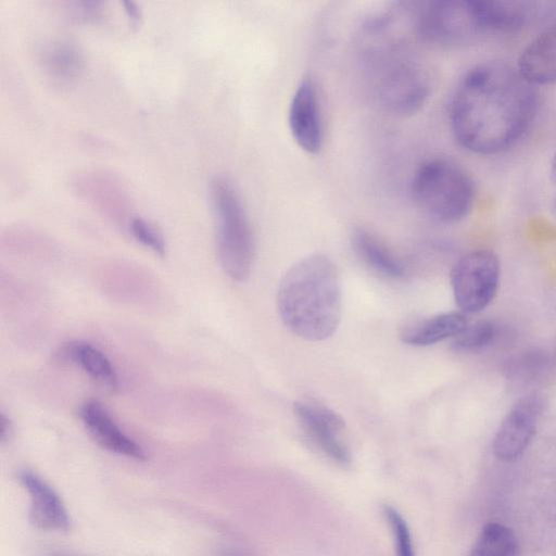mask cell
I'll use <instances>...</instances> for the list:
<instances>
[{"label": "cell", "mask_w": 556, "mask_h": 556, "mask_svg": "<svg viewBox=\"0 0 556 556\" xmlns=\"http://www.w3.org/2000/svg\"><path fill=\"white\" fill-rule=\"evenodd\" d=\"M516 68L534 87L556 83V25L544 29L522 49Z\"/></svg>", "instance_id": "4fadbf2b"}, {"label": "cell", "mask_w": 556, "mask_h": 556, "mask_svg": "<svg viewBox=\"0 0 556 556\" xmlns=\"http://www.w3.org/2000/svg\"><path fill=\"white\" fill-rule=\"evenodd\" d=\"M549 176L556 191V152L551 162Z\"/></svg>", "instance_id": "484cf974"}, {"label": "cell", "mask_w": 556, "mask_h": 556, "mask_svg": "<svg viewBox=\"0 0 556 556\" xmlns=\"http://www.w3.org/2000/svg\"><path fill=\"white\" fill-rule=\"evenodd\" d=\"M468 325L463 312H448L413 321L406 325L401 340L412 346H428L446 339H454Z\"/></svg>", "instance_id": "2e32d148"}, {"label": "cell", "mask_w": 556, "mask_h": 556, "mask_svg": "<svg viewBox=\"0 0 556 556\" xmlns=\"http://www.w3.org/2000/svg\"><path fill=\"white\" fill-rule=\"evenodd\" d=\"M66 359L80 366L93 380L105 389L115 391L118 388V377L106 356L86 342H73L63 349Z\"/></svg>", "instance_id": "d6986e66"}, {"label": "cell", "mask_w": 556, "mask_h": 556, "mask_svg": "<svg viewBox=\"0 0 556 556\" xmlns=\"http://www.w3.org/2000/svg\"><path fill=\"white\" fill-rule=\"evenodd\" d=\"M415 204L431 218L454 224L471 211L476 186L470 174L456 161L434 156L424 161L410 181Z\"/></svg>", "instance_id": "277c9868"}, {"label": "cell", "mask_w": 556, "mask_h": 556, "mask_svg": "<svg viewBox=\"0 0 556 556\" xmlns=\"http://www.w3.org/2000/svg\"><path fill=\"white\" fill-rule=\"evenodd\" d=\"M366 63L375 98L388 112L410 115L431 92V77L417 56L397 40H387L367 51Z\"/></svg>", "instance_id": "3957f363"}, {"label": "cell", "mask_w": 556, "mask_h": 556, "mask_svg": "<svg viewBox=\"0 0 556 556\" xmlns=\"http://www.w3.org/2000/svg\"><path fill=\"white\" fill-rule=\"evenodd\" d=\"M42 64L50 78L55 83L65 85L71 84L80 75L84 60L75 43L60 40L45 48Z\"/></svg>", "instance_id": "ac0fdd59"}, {"label": "cell", "mask_w": 556, "mask_h": 556, "mask_svg": "<svg viewBox=\"0 0 556 556\" xmlns=\"http://www.w3.org/2000/svg\"><path fill=\"white\" fill-rule=\"evenodd\" d=\"M495 327L489 320H478L468 324L452 341V348L457 352H479L488 348L495 338Z\"/></svg>", "instance_id": "44dd1931"}, {"label": "cell", "mask_w": 556, "mask_h": 556, "mask_svg": "<svg viewBox=\"0 0 556 556\" xmlns=\"http://www.w3.org/2000/svg\"><path fill=\"white\" fill-rule=\"evenodd\" d=\"M124 4L126 5V10H127L129 16L134 20H138L139 11H138L136 4L132 2H125Z\"/></svg>", "instance_id": "d4e9b609"}, {"label": "cell", "mask_w": 556, "mask_h": 556, "mask_svg": "<svg viewBox=\"0 0 556 556\" xmlns=\"http://www.w3.org/2000/svg\"><path fill=\"white\" fill-rule=\"evenodd\" d=\"M77 193L89 204L105 212L124 214L130 204L122 182L104 170H86L73 181Z\"/></svg>", "instance_id": "5bb4252c"}, {"label": "cell", "mask_w": 556, "mask_h": 556, "mask_svg": "<svg viewBox=\"0 0 556 556\" xmlns=\"http://www.w3.org/2000/svg\"><path fill=\"white\" fill-rule=\"evenodd\" d=\"M211 200L220 265L231 279L243 281L254 260L253 232L244 204L232 181L224 176L212 180Z\"/></svg>", "instance_id": "5b68a950"}, {"label": "cell", "mask_w": 556, "mask_h": 556, "mask_svg": "<svg viewBox=\"0 0 556 556\" xmlns=\"http://www.w3.org/2000/svg\"><path fill=\"white\" fill-rule=\"evenodd\" d=\"M129 229L132 236L146 247H149L160 255L165 253L163 237L147 220L135 217L129 222Z\"/></svg>", "instance_id": "603a6c76"}, {"label": "cell", "mask_w": 556, "mask_h": 556, "mask_svg": "<svg viewBox=\"0 0 556 556\" xmlns=\"http://www.w3.org/2000/svg\"><path fill=\"white\" fill-rule=\"evenodd\" d=\"M413 23L422 40L438 46H462L483 35L471 0L422 2Z\"/></svg>", "instance_id": "8992f818"}, {"label": "cell", "mask_w": 556, "mask_h": 556, "mask_svg": "<svg viewBox=\"0 0 556 556\" xmlns=\"http://www.w3.org/2000/svg\"><path fill=\"white\" fill-rule=\"evenodd\" d=\"M10 432H11L10 420L3 414H1V417H0V438H1V441L7 440L9 438V435H10Z\"/></svg>", "instance_id": "cb8c5ba5"}, {"label": "cell", "mask_w": 556, "mask_h": 556, "mask_svg": "<svg viewBox=\"0 0 556 556\" xmlns=\"http://www.w3.org/2000/svg\"><path fill=\"white\" fill-rule=\"evenodd\" d=\"M279 316L296 337L323 341L331 337L341 319L339 271L325 254L305 256L291 266L277 292Z\"/></svg>", "instance_id": "7a4b0ae2"}, {"label": "cell", "mask_w": 556, "mask_h": 556, "mask_svg": "<svg viewBox=\"0 0 556 556\" xmlns=\"http://www.w3.org/2000/svg\"><path fill=\"white\" fill-rule=\"evenodd\" d=\"M18 480L29 494V522L46 531H66L70 528L68 513L51 485L30 470H22Z\"/></svg>", "instance_id": "8fae6325"}, {"label": "cell", "mask_w": 556, "mask_h": 556, "mask_svg": "<svg viewBox=\"0 0 556 556\" xmlns=\"http://www.w3.org/2000/svg\"><path fill=\"white\" fill-rule=\"evenodd\" d=\"M383 515L391 529L396 556H415L410 531L402 515L390 505L383 507Z\"/></svg>", "instance_id": "7402d4cb"}, {"label": "cell", "mask_w": 556, "mask_h": 556, "mask_svg": "<svg viewBox=\"0 0 556 556\" xmlns=\"http://www.w3.org/2000/svg\"><path fill=\"white\" fill-rule=\"evenodd\" d=\"M288 126L296 146L318 154L324 146V123L318 89L312 77H303L289 103Z\"/></svg>", "instance_id": "30bf717a"}, {"label": "cell", "mask_w": 556, "mask_h": 556, "mask_svg": "<svg viewBox=\"0 0 556 556\" xmlns=\"http://www.w3.org/2000/svg\"><path fill=\"white\" fill-rule=\"evenodd\" d=\"M220 556H247L238 551H233V549H224L222 553H220Z\"/></svg>", "instance_id": "4316f807"}, {"label": "cell", "mask_w": 556, "mask_h": 556, "mask_svg": "<svg viewBox=\"0 0 556 556\" xmlns=\"http://www.w3.org/2000/svg\"><path fill=\"white\" fill-rule=\"evenodd\" d=\"M294 417L309 442L336 464L346 466L351 453L342 417L331 408L314 401L293 404Z\"/></svg>", "instance_id": "ba28073f"}, {"label": "cell", "mask_w": 556, "mask_h": 556, "mask_svg": "<svg viewBox=\"0 0 556 556\" xmlns=\"http://www.w3.org/2000/svg\"><path fill=\"white\" fill-rule=\"evenodd\" d=\"M352 245L361 260L379 276L390 280L405 279L407 274L402 261L370 231L355 229Z\"/></svg>", "instance_id": "e0dca14e"}, {"label": "cell", "mask_w": 556, "mask_h": 556, "mask_svg": "<svg viewBox=\"0 0 556 556\" xmlns=\"http://www.w3.org/2000/svg\"><path fill=\"white\" fill-rule=\"evenodd\" d=\"M500 276V261L492 251L475 250L463 255L451 270V287L459 311L476 314L486 308L496 295Z\"/></svg>", "instance_id": "52a82bcc"}, {"label": "cell", "mask_w": 556, "mask_h": 556, "mask_svg": "<svg viewBox=\"0 0 556 556\" xmlns=\"http://www.w3.org/2000/svg\"><path fill=\"white\" fill-rule=\"evenodd\" d=\"M553 210H554V214H555V217H556V195L554 198Z\"/></svg>", "instance_id": "83f0119b"}, {"label": "cell", "mask_w": 556, "mask_h": 556, "mask_svg": "<svg viewBox=\"0 0 556 556\" xmlns=\"http://www.w3.org/2000/svg\"><path fill=\"white\" fill-rule=\"evenodd\" d=\"M538 109L535 87L516 67L488 61L460 79L451 103L455 140L479 155L502 153L527 132Z\"/></svg>", "instance_id": "6da1fadb"}, {"label": "cell", "mask_w": 556, "mask_h": 556, "mask_svg": "<svg viewBox=\"0 0 556 556\" xmlns=\"http://www.w3.org/2000/svg\"><path fill=\"white\" fill-rule=\"evenodd\" d=\"M480 29L485 34H509L522 28L533 15L527 1H473Z\"/></svg>", "instance_id": "9a60e30c"}, {"label": "cell", "mask_w": 556, "mask_h": 556, "mask_svg": "<svg viewBox=\"0 0 556 556\" xmlns=\"http://www.w3.org/2000/svg\"><path fill=\"white\" fill-rule=\"evenodd\" d=\"M536 394L520 397L508 410L493 440V453L503 462L517 459L533 439L543 412Z\"/></svg>", "instance_id": "9c48e42d"}, {"label": "cell", "mask_w": 556, "mask_h": 556, "mask_svg": "<svg viewBox=\"0 0 556 556\" xmlns=\"http://www.w3.org/2000/svg\"><path fill=\"white\" fill-rule=\"evenodd\" d=\"M80 418L94 441L103 448L134 459H144L142 447L126 435L97 401L84 404Z\"/></svg>", "instance_id": "7c38bea8"}, {"label": "cell", "mask_w": 556, "mask_h": 556, "mask_svg": "<svg viewBox=\"0 0 556 556\" xmlns=\"http://www.w3.org/2000/svg\"><path fill=\"white\" fill-rule=\"evenodd\" d=\"M469 556H519L518 543L510 529L490 522L483 527Z\"/></svg>", "instance_id": "ffe728a7"}]
</instances>
